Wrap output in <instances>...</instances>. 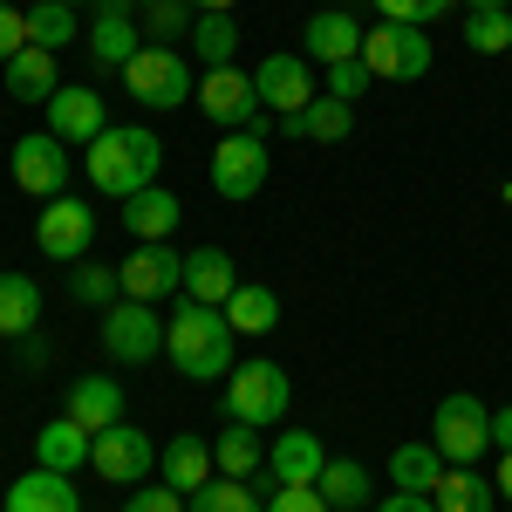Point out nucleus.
<instances>
[{"label":"nucleus","mask_w":512,"mask_h":512,"mask_svg":"<svg viewBox=\"0 0 512 512\" xmlns=\"http://www.w3.org/2000/svg\"><path fill=\"white\" fill-rule=\"evenodd\" d=\"M233 321L226 308H205V301H185L178 315L164 321V355H171V369L185 376V383H219V376H233Z\"/></svg>","instance_id":"1"},{"label":"nucleus","mask_w":512,"mask_h":512,"mask_svg":"<svg viewBox=\"0 0 512 512\" xmlns=\"http://www.w3.org/2000/svg\"><path fill=\"white\" fill-rule=\"evenodd\" d=\"M82 164H89V185L123 205L130 192L158 185L164 144H158V130H144V123H110V130H103V137L82 151Z\"/></svg>","instance_id":"2"},{"label":"nucleus","mask_w":512,"mask_h":512,"mask_svg":"<svg viewBox=\"0 0 512 512\" xmlns=\"http://www.w3.org/2000/svg\"><path fill=\"white\" fill-rule=\"evenodd\" d=\"M294 410V383H287V369L280 362H239L233 376H226V417L233 424H253V431H267Z\"/></svg>","instance_id":"3"},{"label":"nucleus","mask_w":512,"mask_h":512,"mask_svg":"<svg viewBox=\"0 0 512 512\" xmlns=\"http://www.w3.org/2000/svg\"><path fill=\"white\" fill-rule=\"evenodd\" d=\"M123 82H130V96H137L144 110H178L185 96H198L192 55H178V48H164V41L137 48V55L123 62Z\"/></svg>","instance_id":"4"},{"label":"nucleus","mask_w":512,"mask_h":512,"mask_svg":"<svg viewBox=\"0 0 512 512\" xmlns=\"http://www.w3.org/2000/svg\"><path fill=\"white\" fill-rule=\"evenodd\" d=\"M431 444L444 465H478V451H492V410L472 390H451L431 410Z\"/></svg>","instance_id":"5"},{"label":"nucleus","mask_w":512,"mask_h":512,"mask_svg":"<svg viewBox=\"0 0 512 512\" xmlns=\"http://www.w3.org/2000/svg\"><path fill=\"white\" fill-rule=\"evenodd\" d=\"M267 171H274V151H267L260 130H226L212 144V192L226 198V205H246L267 185Z\"/></svg>","instance_id":"6"},{"label":"nucleus","mask_w":512,"mask_h":512,"mask_svg":"<svg viewBox=\"0 0 512 512\" xmlns=\"http://www.w3.org/2000/svg\"><path fill=\"white\" fill-rule=\"evenodd\" d=\"M362 62H369V76H376V82H417V76H431L437 48H431L424 28L383 21V28H369V35H362Z\"/></svg>","instance_id":"7"},{"label":"nucleus","mask_w":512,"mask_h":512,"mask_svg":"<svg viewBox=\"0 0 512 512\" xmlns=\"http://www.w3.org/2000/svg\"><path fill=\"white\" fill-rule=\"evenodd\" d=\"M164 321L151 301H117V308H103V355L123 362V369H137V362H158L164 355Z\"/></svg>","instance_id":"8"},{"label":"nucleus","mask_w":512,"mask_h":512,"mask_svg":"<svg viewBox=\"0 0 512 512\" xmlns=\"http://www.w3.org/2000/svg\"><path fill=\"white\" fill-rule=\"evenodd\" d=\"M69 144L55 137V130H28L14 151H7V178L21 185L28 198H62L69 192Z\"/></svg>","instance_id":"9"},{"label":"nucleus","mask_w":512,"mask_h":512,"mask_svg":"<svg viewBox=\"0 0 512 512\" xmlns=\"http://www.w3.org/2000/svg\"><path fill=\"white\" fill-rule=\"evenodd\" d=\"M123 280V301H171V294H185V253L171 246V239H151V246H130V260L117 267Z\"/></svg>","instance_id":"10"},{"label":"nucleus","mask_w":512,"mask_h":512,"mask_svg":"<svg viewBox=\"0 0 512 512\" xmlns=\"http://www.w3.org/2000/svg\"><path fill=\"white\" fill-rule=\"evenodd\" d=\"M35 246L48 253V260H89V246H96V212L82 205L76 192H62V198H48L41 205V219H35Z\"/></svg>","instance_id":"11"},{"label":"nucleus","mask_w":512,"mask_h":512,"mask_svg":"<svg viewBox=\"0 0 512 512\" xmlns=\"http://www.w3.org/2000/svg\"><path fill=\"white\" fill-rule=\"evenodd\" d=\"M198 110L219 123V130H260V110H267V103H260L253 76L233 62V69H205V76H198Z\"/></svg>","instance_id":"12"},{"label":"nucleus","mask_w":512,"mask_h":512,"mask_svg":"<svg viewBox=\"0 0 512 512\" xmlns=\"http://www.w3.org/2000/svg\"><path fill=\"white\" fill-rule=\"evenodd\" d=\"M41 110H48V130H55L69 151H89V144L110 130V103H103V89H89V82H62Z\"/></svg>","instance_id":"13"},{"label":"nucleus","mask_w":512,"mask_h":512,"mask_svg":"<svg viewBox=\"0 0 512 512\" xmlns=\"http://www.w3.org/2000/svg\"><path fill=\"white\" fill-rule=\"evenodd\" d=\"M89 465L110 478V485H144V478L158 472V444H151V437L123 417V424H110V431H96V444H89Z\"/></svg>","instance_id":"14"},{"label":"nucleus","mask_w":512,"mask_h":512,"mask_svg":"<svg viewBox=\"0 0 512 512\" xmlns=\"http://www.w3.org/2000/svg\"><path fill=\"white\" fill-rule=\"evenodd\" d=\"M253 89H260V103H267V110H280V117H301V110L321 96L308 55H287V48H280V55H267V62L253 69Z\"/></svg>","instance_id":"15"},{"label":"nucleus","mask_w":512,"mask_h":512,"mask_svg":"<svg viewBox=\"0 0 512 512\" xmlns=\"http://www.w3.org/2000/svg\"><path fill=\"white\" fill-rule=\"evenodd\" d=\"M362 35H369V28L355 21L349 7H321V14H308V28H301V55L335 69V62H355V55H362Z\"/></svg>","instance_id":"16"},{"label":"nucleus","mask_w":512,"mask_h":512,"mask_svg":"<svg viewBox=\"0 0 512 512\" xmlns=\"http://www.w3.org/2000/svg\"><path fill=\"white\" fill-rule=\"evenodd\" d=\"M89 55L103 62V69H123L130 55H137V21H130V0H96V21H89Z\"/></svg>","instance_id":"17"},{"label":"nucleus","mask_w":512,"mask_h":512,"mask_svg":"<svg viewBox=\"0 0 512 512\" xmlns=\"http://www.w3.org/2000/svg\"><path fill=\"white\" fill-rule=\"evenodd\" d=\"M62 417H76L82 431H110V424H123V383L117 376H76L69 383V403H62Z\"/></svg>","instance_id":"18"},{"label":"nucleus","mask_w":512,"mask_h":512,"mask_svg":"<svg viewBox=\"0 0 512 512\" xmlns=\"http://www.w3.org/2000/svg\"><path fill=\"white\" fill-rule=\"evenodd\" d=\"M233 287H239V274H233V253H226V246H192V253H185V301L226 308Z\"/></svg>","instance_id":"19"},{"label":"nucleus","mask_w":512,"mask_h":512,"mask_svg":"<svg viewBox=\"0 0 512 512\" xmlns=\"http://www.w3.org/2000/svg\"><path fill=\"white\" fill-rule=\"evenodd\" d=\"M0 512H82L76 478H69V472H48V465H35L28 478H14V485H7V506H0Z\"/></svg>","instance_id":"20"},{"label":"nucleus","mask_w":512,"mask_h":512,"mask_svg":"<svg viewBox=\"0 0 512 512\" xmlns=\"http://www.w3.org/2000/svg\"><path fill=\"white\" fill-rule=\"evenodd\" d=\"M178 219H185V205L164 192V185H144V192L123 198V233L137 239V246H151V239H171V233H178Z\"/></svg>","instance_id":"21"},{"label":"nucleus","mask_w":512,"mask_h":512,"mask_svg":"<svg viewBox=\"0 0 512 512\" xmlns=\"http://www.w3.org/2000/svg\"><path fill=\"white\" fill-rule=\"evenodd\" d=\"M158 478L171 485V492H185V499H192L205 478H219V465H212V444H205V437H192V431H178V437L158 451Z\"/></svg>","instance_id":"22"},{"label":"nucleus","mask_w":512,"mask_h":512,"mask_svg":"<svg viewBox=\"0 0 512 512\" xmlns=\"http://www.w3.org/2000/svg\"><path fill=\"white\" fill-rule=\"evenodd\" d=\"M321 465H328V451H321L315 431H280L274 444H267V472H274V485H315Z\"/></svg>","instance_id":"23"},{"label":"nucleus","mask_w":512,"mask_h":512,"mask_svg":"<svg viewBox=\"0 0 512 512\" xmlns=\"http://www.w3.org/2000/svg\"><path fill=\"white\" fill-rule=\"evenodd\" d=\"M280 130H287V137H308V144H342V137L355 130V103H342V96L321 89L301 117H280Z\"/></svg>","instance_id":"24"},{"label":"nucleus","mask_w":512,"mask_h":512,"mask_svg":"<svg viewBox=\"0 0 512 512\" xmlns=\"http://www.w3.org/2000/svg\"><path fill=\"white\" fill-rule=\"evenodd\" d=\"M89 444H96V437L82 431L76 417H55V424H41V431H35V465L76 478V465H89Z\"/></svg>","instance_id":"25"},{"label":"nucleus","mask_w":512,"mask_h":512,"mask_svg":"<svg viewBox=\"0 0 512 512\" xmlns=\"http://www.w3.org/2000/svg\"><path fill=\"white\" fill-rule=\"evenodd\" d=\"M431 499H437V512H492L499 506V485L478 472V465H444Z\"/></svg>","instance_id":"26"},{"label":"nucleus","mask_w":512,"mask_h":512,"mask_svg":"<svg viewBox=\"0 0 512 512\" xmlns=\"http://www.w3.org/2000/svg\"><path fill=\"white\" fill-rule=\"evenodd\" d=\"M55 89H62V76H55V55L28 41V48L7 62V96H14V103H48Z\"/></svg>","instance_id":"27"},{"label":"nucleus","mask_w":512,"mask_h":512,"mask_svg":"<svg viewBox=\"0 0 512 512\" xmlns=\"http://www.w3.org/2000/svg\"><path fill=\"white\" fill-rule=\"evenodd\" d=\"M41 321V287L28 274H0V335L7 342H28Z\"/></svg>","instance_id":"28"},{"label":"nucleus","mask_w":512,"mask_h":512,"mask_svg":"<svg viewBox=\"0 0 512 512\" xmlns=\"http://www.w3.org/2000/svg\"><path fill=\"white\" fill-rule=\"evenodd\" d=\"M226 321H233V335H274L280 294H274V287H260V280H239L233 301H226Z\"/></svg>","instance_id":"29"},{"label":"nucleus","mask_w":512,"mask_h":512,"mask_svg":"<svg viewBox=\"0 0 512 512\" xmlns=\"http://www.w3.org/2000/svg\"><path fill=\"white\" fill-rule=\"evenodd\" d=\"M437 478H444V458H437L431 437H424V444H396L390 451V485L396 492H424V499H431Z\"/></svg>","instance_id":"30"},{"label":"nucleus","mask_w":512,"mask_h":512,"mask_svg":"<svg viewBox=\"0 0 512 512\" xmlns=\"http://www.w3.org/2000/svg\"><path fill=\"white\" fill-rule=\"evenodd\" d=\"M212 465H219V478H253L267 465V444H260L253 424H226L219 444H212Z\"/></svg>","instance_id":"31"},{"label":"nucleus","mask_w":512,"mask_h":512,"mask_svg":"<svg viewBox=\"0 0 512 512\" xmlns=\"http://www.w3.org/2000/svg\"><path fill=\"white\" fill-rule=\"evenodd\" d=\"M192 55L205 69H233L239 62V21L233 14H198L192 21Z\"/></svg>","instance_id":"32"},{"label":"nucleus","mask_w":512,"mask_h":512,"mask_svg":"<svg viewBox=\"0 0 512 512\" xmlns=\"http://www.w3.org/2000/svg\"><path fill=\"white\" fill-rule=\"evenodd\" d=\"M315 492L335 512L369 506V465H355V458H328V465H321V478H315Z\"/></svg>","instance_id":"33"},{"label":"nucleus","mask_w":512,"mask_h":512,"mask_svg":"<svg viewBox=\"0 0 512 512\" xmlns=\"http://www.w3.org/2000/svg\"><path fill=\"white\" fill-rule=\"evenodd\" d=\"M185 512H267V506L253 499L246 478H205L192 499H185Z\"/></svg>","instance_id":"34"},{"label":"nucleus","mask_w":512,"mask_h":512,"mask_svg":"<svg viewBox=\"0 0 512 512\" xmlns=\"http://www.w3.org/2000/svg\"><path fill=\"white\" fill-rule=\"evenodd\" d=\"M28 41L48 48V55L69 48V41H76V7H62V0H35V7H28Z\"/></svg>","instance_id":"35"},{"label":"nucleus","mask_w":512,"mask_h":512,"mask_svg":"<svg viewBox=\"0 0 512 512\" xmlns=\"http://www.w3.org/2000/svg\"><path fill=\"white\" fill-rule=\"evenodd\" d=\"M69 294H76L82 308H117L123 301V280H117V267H89V260H76V274H69Z\"/></svg>","instance_id":"36"},{"label":"nucleus","mask_w":512,"mask_h":512,"mask_svg":"<svg viewBox=\"0 0 512 512\" xmlns=\"http://www.w3.org/2000/svg\"><path fill=\"white\" fill-rule=\"evenodd\" d=\"M465 41H472V55H512V7L506 14H465Z\"/></svg>","instance_id":"37"},{"label":"nucleus","mask_w":512,"mask_h":512,"mask_svg":"<svg viewBox=\"0 0 512 512\" xmlns=\"http://www.w3.org/2000/svg\"><path fill=\"white\" fill-rule=\"evenodd\" d=\"M192 28V0H158V7H144V35L151 41H178Z\"/></svg>","instance_id":"38"},{"label":"nucleus","mask_w":512,"mask_h":512,"mask_svg":"<svg viewBox=\"0 0 512 512\" xmlns=\"http://www.w3.org/2000/svg\"><path fill=\"white\" fill-rule=\"evenodd\" d=\"M383 7V21H403V28H431L451 14V0H376Z\"/></svg>","instance_id":"39"},{"label":"nucleus","mask_w":512,"mask_h":512,"mask_svg":"<svg viewBox=\"0 0 512 512\" xmlns=\"http://www.w3.org/2000/svg\"><path fill=\"white\" fill-rule=\"evenodd\" d=\"M28 48V7H14V0H0V69L14 62Z\"/></svg>","instance_id":"40"},{"label":"nucleus","mask_w":512,"mask_h":512,"mask_svg":"<svg viewBox=\"0 0 512 512\" xmlns=\"http://www.w3.org/2000/svg\"><path fill=\"white\" fill-rule=\"evenodd\" d=\"M123 512H185V492H171V485H130V499H123Z\"/></svg>","instance_id":"41"},{"label":"nucleus","mask_w":512,"mask_h":512,"mask_svg":"<svg viewBox=\"0 0 512 512\" xmlns=\"http://www.w3.org/2000/svg\"><path fill=\"white\" fill-rule=\"evenodd\" d=\"M369 62H362V55H355V62H335V69H328V96H342V103H355V96H362V89H369Z\"/></svg>","instance_id":"42"},{"label":"nucleus","mask_w":512,"mask_h":512,"mask_svg":"<svg viewBox=\"0 0 512 512\" xmlns=\"http://www.w3.org/2000/svg\"><path fill=\"white\" fill-rule=\"evenodd\" d=\"M267 512H335V506L321 499L315 485H280L274 499H267Z\"/></svg>","instance_id":"43"},{"label":"nucleus","mask_w":512,"mask_h":512,"mask_svg":"<svg viewBox=\"0 0 512 512\" xmlns=\"http://www.w3.org/2000/svg\"><path fill=\"white\" fill-rule=\"evenodd\" d=\"M376 512H437V499H424V492H390Z\"/></svg>","instance_id":"44"},{"label":"nucleus","mask_w":512,"mask_h":512,"mask_svg":"<svg viewBox=\"0 0 512 512\" xmlns=\"http://www.w3.org/2000/svg\"><path fill=\"white\" fill-rule=\"evenodd\" d=\"M492 451H512V403L492 410Z\"/></svg>","instance_id":"45"},{"label":"nucleus","mask_w":512,"mask_h":512,"mask_svg":"<svg viewBox=\"0 0 512 512\" xmlns=\"http://www.w3.org/2000/svg\"><path fill=\"white\" fill-rule=\"evenodd\" d=\"M492 485H499V499H512V451H499V472H492Z\"/></svg>","instance_id":"46"},{"label":"nucleus","mask_w":512,"mask_h":512,"mask_svg":"<svg viewBox=\"0 0 512 512\" xmlns=\"http://www.w3.org/2000/svg\"><path fill=\"white\" fill-rule=\"evenodd\" d=\"M192 7H198V14H233L239 0H192Z\"/></svg>","instance_id":"47"},{"label":"nucleus","mask_w":512,"mask_h":512,"mask_svg":"<svg viewBox=\"0 0 512 512\" xmlns=\"http://www.w3.org/2000/svg\"><path fill=\"white\" fill-rule=\"evenodd\" d=\"M465 7H472V14H506L512 0H465Z\"/></svg>","instance_id":"48"},{"label":"nucleus","mask_w":512,"mask_h":512,"mask_svg":"<svg viewBox=\"0 0 512 512\" xmlns=\"http://www.w3.org/2000/svg\"><path fill=\"white\" fill-rule=\"evenodd\" d=\"M130 7H158V0H130Z\"/></svg>","instance_id":"49"},{"label":"nucleus","mask_w":512,"mask_h":512,"mask_svg":"<svg viewBox=\"0 0 512 512\" xmlns=\"http://www.w3.org/2000/svg\"><path fill=\"white\" fill-rule=\"evenodd\" d=\"M62 7H89V0H62Z\"/></svg>","instance_id":"50"}]
</instances>
